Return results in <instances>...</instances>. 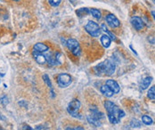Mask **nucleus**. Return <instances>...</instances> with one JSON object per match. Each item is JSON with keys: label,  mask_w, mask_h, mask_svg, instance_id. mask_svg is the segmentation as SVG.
Wrapping results in <instances>:
<instances>
[{"label": "nucleus", "mask_w": 155, "mask_h": 130, "mask_svg": "<svg viewBox=\"0 0 155 130\" xmlns=\"http://www.w3.org/2000/svg\"><path fill=\"white\" fill-rule=\"evenodd\" d=\"M87 120H88V122H89L90 124H93V125H94V126H95V127H100V126H101L100 120H99L95 119V118H94L92 115L87 116Z\"/></svg>", "instance_id": "nucleus-18"}, {"label": "nucleus", "mask_w": 155, "mask_h": 130, "mask_svg": "<svg viewBox=\"0 0 155 130\" xmlns=\"http://www.w3.org/2000/svg\"><path fill=\"white\" fill-rule=\"evenodd\" d=\"M61 2H62V0H48L49 4L52 5V6H54V7L58 6L61 4Z\"/></svg>", "instance_id": "nucleus-25"}, {"label": "nucleus", "mask_w": 155, "mask_h": 130, "mask_svg": "<svg viewBox=\"0 0 155 130\" xmlns=\"http://www.w3.org/2000/svg\"><path fill=\"white\" fill-rule=\"evenodd\" d=\"M69 50L75 55V56H79L80 53H81V49H80V46L79 43L74 39V38H70L68 39L67 43H66Z\"/></svg>", "instance_id": "nucleus-5"}, {"label": "nucleus", "mask_w": 155, "mask_h": 130, "mask_svg": "<svg viewBox=\"0 0 155 130\" xmlns=\"http://www.w3.org/2000/svg\"><path fill=\"white\" fill-rule=\"evenodd\" d=\"M148 97L152 100H154L155 99V87H152L149 91H148Z\"/></svg>", "instance_id": "nucleus-24"}, {"label": "nucleus", "mask_w": 155, "mask_h": 130, "mask_svg": "<svg viewBox=\"0 0 155 130\" xmlns=\"http://www.w3.org/2000/svg\"><path fill=\"white\" fill-rule=\"evenodd\" d=\"M32 55L34 57V59L36 60V62L39 64H44L46 62V55L42 54V53H39L36 50H32Z\"/></svg>", "instance_id": "nucleus-10"}, {"label": "nucleus", "mask_w": 155, "mask_h": 130, "mask_svg": "<svg viewBox=\"0 0 155 130\" xmlns=\"http://www.w3.org/2000/svg\"><path fill=\"white\" fill-rule=\"evenodd\" d=\"M43 79H44L45 83H46V85L48 86V87L50 88V90H51V95H52V97H54V87H53V85H52V83H51V80H50V79H49L48 75H46V74L43 75Z\"/></svg>", "instance_id": "nucleus-15"}, {"label": "nucleus", "mask_w": 155, "mask_h": 130, "mask_svg": "<svg viewBox=\"0 0 155 130\" xmlns=\"http://www.w3.org/2000/svg\"><path fill=\"white\" fill-rule=\"evenodd\" d=\"M101 92L102 94H104V95H105L106 97H112L114 93L112 91V89L107 86V85H104V86H102L101 87Z\"/></svg>", "instance_id": "nucleus-13"}, {"label": "nucleus", "mask_w": 155, "mask_h": 130, "mask_svg": "<svg viewBox=\"0 0 155 130\" xmlns=\"http://www.w3.org/2000/svg\"><path fill=\"white\" fill-rule=\"evenodd\" d=\"M130 127L133 129H137V128H140L141 127V122L137 120V119H133L130 121Z\"/></svg>", "instance_id": "nucleus-21"}, {"label": "nucleus", "mask_w": 155, "mask_h": 130, "mask_svg": "<svg viewBox=\"0 0 155 130\" xmlns=\"http://www.w3.org/2000/svg\"><path fill=\"white\" fill-rule=\"evenodd\" d=\"M33 49L39 52V53H45V52H47L49 50V47L44 43H37V44H35Z\"/></svg>", "instance_id": "nucleus-12"}, {"label": "nucleus", "mask_w": 155, "mask_h": 130, "mask_svg": "<svg viewBox=\"0 0 155 130\" xmlns=\"http://www.w3.org/2000/svg\"><path fill=\"white\" fill-rule=\"evenodd\" d=\"M46 58L47 62L52 66H58L62 63V54L60 53H50L47 55H46Z\"/></svg>", "instance_id": "nucleus-4"}, {"label": "nucleus", "mask_w": 155, "mask_h": 130, "mask_svg": "<svg viewBox=\"0 0 155 130\" xmlns=\"http://www.w3.org/2000/svg\"><path fill=\"white\" fill-rule=\"evenodd\" d=\"M74 130H85L82 127H77V128H75Z\"/></svg>", "instance_id": "nucleus-27"}, {"label": "nucleus", "mask_w": 155, "mask_h": 130, "mask_svg": "<svg viewBox=\"0 0 155 130\" xmlns=\"http://www.w3.org/2000/svg\"><path fill=\"white\" fill-rule=\"evenodd\" d=\"M94 69L99 74H104L107 76H111L114 73L116 67H115V64L113 62H112L110 60H105L103 62L96 65Z\"/></svg>", "instance_id": "nucleus-2"}, {"label": "nucleus", "mask_w": 155, "mask_h": 130, "mask_svg": "<svg viewBox=\"0 0 155 130\" xmlns=\"http://www.w3.org/2000/svg\"><path fill=\"white\" fill-rule=\"evenodd\" d=\"M104 108L108 112V118L111 123L117 124L120 122V119L125 116V112L119 109V107L111 101H106L104 103Z\"/></svg>", "instance_id": "nucleus-1"}, {"label": "nucleus", "mask_w": 155, "mask_h": 130, "mask_svg": "<svg viewBox=\"0 0 155 130\" xmlns=\"http://www.w3.org/2000/svg\"><path fill=\"white\" fill-rule=\"evenodd\" d=\"M0 101H1V104H2L3 105H6V104H8V98H7L6 96H3V97L0 99Z\"/></svg>", "instance_id": "nucleus-26"}, {"label": "nucleus", "mask_w": 155, "mask_h": 130, "mask_svg": "<svg viewBox=\"0 0 155 130\" xmlns=\"http://www.w3.org/2000/svg\"><path fill=\"white\" fill-rule=\"evenodd\" d=\"M65 130H74V129H72V128H67Z\"/></svg>", "instance_id": "nucleus-29"}, {"label": "nucleus", "mask_w": 155, "mask_h": 130, "mask_svg": "<svg viewBox=\"0 0 155 130\" xmlns=\"http://www.w3.org/2000/svg\"><path fill=\"white\" fill-rule=\"evenodd\" d=\"M85 29L92 37H98L101 33V28L95 21H89L87 23V25L85 26Z\"/></svg>", "instance_id": "nucleus-3"}, {"label": "nucleus", "mask_w": 155, "mask_h": 130, "mask_svg": "<svg viewBox=\"0 0 155 130\" xmlns=\"http://www.w3.org/2000/svg\"><path fill=\"white\" fill-rule=\"evenodd\" d=\"M142 121H143L144 124H145V125H147V126L152 125V124L154 123L152 118L149 117V116H147V115H144V116L142 117Z\"/></svg>", "instance_id": "nucleus-20"}, {"label": "nucleus", "mask_w": 155, "mask_h": 130, "mask_svg": "<svg viewBox=\"0 0 155 130\" xmlns=\"http://www.w3.org/2000/svg\"><path fill=\"white\" fill-rule=\"evenodd\" d=\"M101 29H103V30H104V31H105V32L108 34V36L111 37V39H112V40H116V37H115V36H114V35H113V34H112L111 31H109V30H108V29L106 28L105 24H103V25H102V27H101Z\"/></svg>", "instance_id": "nucleus-22"}, {"label": "nucleus", "mask_w": 155, "mask_h": 130, "mask_svg": "<svg viewBox=\"0 0 155 130\" xmlns=\"http://www.w3.org/2000/svg\"><path fill=\"white\" fill-rule=\"evenodd\" d=\"M77 14L81 17V16H84L86 14H89L88 12V8H80L77 11Z\"/></svg>", "instance_id": "nucleus-23"}, {"label": "nucleus", "mask_w": 155, "mask_h": 130, "mask_svg": "<svg viewBox=\"0 0 155 130\" xmlns=\"http://www.w3.org/2000/svg\"><path fill=\"white\" fill-rule=\"evenodd\" d=\"M152 15H153L154 19L155 20V11H153V12H152Z\"/></svg>", "instance_id": "nucleus-28"}, {"label": "nucleus", "mask_w": 155, "mask_h": 130, "mask_svg": "<svg viewBox=\"0 0 155 130\" xmlns=\"http://www.w3.org/2000/svg\"><path fill=\"white\" fill-rule=\"evenodd\" d=\"M71 77L67 73H61L57 77V84L60 87H67L71 84Z\"/></svg>", "instance_id": "nucleus-6"}, {"label": "nucleus", "mask_w": 155, "mask_h": 130, "mask_svg": "<svg viewBox=\"0 0 155 130\" xmlns=\"http://www.w3.org/2000/svg\"><path fill=\"white\" fill-rule=\"evenodd\" d=\"M131 24L137 30H142L144 29V21L138 16H133L130 21Z\"/></svg>", "instance_id": "nucleus-9"}, {"label": "nucleus", "mask_w": 155, "mask_h": 130, "mask_svg": "<svg viewBox=\"0 0 155 130\" xmlns=\"http://www.w3.org/2000/svg\"><path fill=\"white\" fill-rule=\"evenodd\" d=\"M91 111H92V116L95 118V119H96V120H100V119H102V118H104V114L101 112H99L97 109H91Z\"/></svg>", "instance_id": "nucleus-19"}, {"label": "nucleus", "mask_w": 155, "mask_h": 130, "mask_svg": "<svg viewBox=\"0 0 155 130\" xmlns=\"http://www.w3.org/2000/svg\"><path fill=\"white\" fill-rule=\"evenodd\" d=\"M154 2H155V0H154Z\"/></svg>", "instance_id": "nucleus-31"}, {"label": "nucleus", "mask_w": 155, "mask_h": 130, "mask_svg": "<svg viewBox=\"0 0 155 130\" xmlns=\"http://www.w3.org/2000/svg\"><path fill=\"white\" fill-rule=\"evenodd\" d=\"M106 85L112 89V91L114 94H118V93L120 91V88L119 84H118L115 80H113V79H108V80L106 81Z\"/></svg>", "instance_id": "nucleus-11"}, {"label": "nucleus", "mask_w": 155, "mask_h": 130, "mask_svg": "<svg viewBox=\"0 0 155 130\" xmlns=\"http://www.w3.org/2000/svg\"><path fill=\"white\" fill-rule=\"evenodd\" d=\"M12 1H16V2H18V1H20V0H12Z\"/></svg>", "instance_id": "nucleus-30"}, {"label": "nucleus", "mask_w": 155, "mask_h": 130, "mask_svg": "<svg viewBox=\"0 0 155 130\" xmlns=\"http://www.w3.org/2000/svg\"><path fill=\"white\" fill-rule=\"evenodd\" d=\"M101 43H102V45H103L105 48H108V47L111 46L112 39H111V37H110L108 35H103V36L101 37Z\"/></svg>", "instance_id": "nucleus-14"}, {"label": "nucleus", "mask_w": 155, "mask_h": 130, "mask_svg": "<svg viewBox=\"0 0 155 130\" xmlns=\"http://www.w3.org/2000/svg\"><path fill=\"white\" fill-rule=\"evenodd\" d=\"M105 20H106L107 24L110 27H112V28H118L120 25V21H119V19L114 14H112V13L108 14L106 16V19Z\"/></svg>", "instance_id": "nucleus-8"}, {"label": "nucleus", "mask_w": 155, "mask_h": 130, "mask_svg": "<svg viewBox=\"0 0 155 130\" xmlns=\"http://www.w3.org/2000/svg\"><path fill=\"white\" fill-rule=\"evenodd\" d=\"M88 12H89V14H91L95 19H98L99 20L102 17V13H101V12L98 9H95V8H88Z\"/></svg>", "instance_id": "nucleus-16"}, {"label": "nucleus", "mask_w": 155, "mask_h": 130, "mask_svg": "<svg viewBox=\"0 0 155 130\" xmlns=\"http://www.w3.org/2000/svg\"><path fill=\"white\" fill-rule=\"evenodd\" d=\"M152 81H153V78H152V77H147V78H145V79H143V81H142V83H141V88L144 89V90L146 89V88H148L149 86L151 85Z\"/></svg>", "instance_id": "nucleus-17"}, {"label": "nucleus", "mask_w": 155, "mask_h": 130, "mask_svg": "<svg viewBox=\"0 0 155 130\" xmlns=\"http://www.w3.org/2000/svg\"><path fill=\"white\" fill-rule=\"evenodd\" d=\"M80 106H81L80 102L78 99H74L69 104L67 111L72 117H78V112L80 109Z\"/></svg>", "instance_id": "nucleus-7"}]
</instances>
